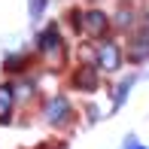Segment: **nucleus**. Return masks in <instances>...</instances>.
<instances>
[{"label": "nucleus", "instance_id": "f257e3e1", "mask_svg": "<svg viewBox=\"0 0 149 149\" xmlns=\"http://www.w3.org/2000/svg\"><path fill=\"white\" fill-rule=\"evenodd\" d=\"M97 61H100L104 70H119V64H122L119 46H116V43H104V46H100V52H97Z\"/></svg>", "mask_w": 149, "mask_h": 149}, {"label": "nucleus", "instance_id": "f03ea898", "mask_svg": "<svg viewBox=\"0 0 149 149\" xmlns=\"http://www.w3.org/2000/svg\"><path fill=\"white\" fill-rule=\"evenodd\" d=\"M46 119L52 122V125H61V122L70 119V104H67L64 97H52L49 107H46Z\"/></svg>", "mask_w": 149, "mask_h": 149}, {"label": "nucleus", "instance_id": "7ed1b4c3", "mask_svg": "<svg viewBox=\"0 0 149 149\" xmlns=\"http://www.w3.org/2000/svg\"><path fill=\"white\" fill-rule=\"evenodd\" d=\"M73 82H76V88H82V91H91V88H97V73L91 70V67H82V70L73 76Z\"/></svg>", "mask_w": 149, "mask_h": 149}, {"label": "nucleus", "instance_id": "20e7f679", "mask_svg": "<svg viewBox=\"0 0 149 149\" xmlns=\"http://www.w3.org/2000/svg\"><path fill=\"white\" fill-rule=\"evenodd\" d=\"M85 28H88V33L100 37L107 31V15L104 12H85Z\"/></svg>", "mask_w": 149, "mask_h": 149}, {"label": "nucleus", "instance_id": "39448f33", "mask_svg": "<svg viewBox=\"0 0 149 149\" xmlns=\"http://www.w3.org/2000/svg\"><path fill=\"white\" fill-rule=\"evenodd\" d=\"M58 46H61L58 28H55V24H49V28L43 31V37H40V49H43V52H52V49H58Z\"/></svg>", "mask_w": 149, "mask_h": 149}, {"label": "nucleus", "instance_id": "423d86ee", "mask_svg": "<svg viewBox=\"0 0 149 149\" xmlns=\"http://www.w3.org/2000/svg\"><path fill=\"white\" fill-rule=\"evenodd\" d=\"M9 113H12V88L0 85V122H9Z\"/></svg>", "mask_w": 149, "mask_h": 149}, {"label": "nucleus", "instance_id": "0eeeda50", "mask_svg": "<svg viewBox=\"0 0 149 149\" xmlns=\"http://www.w3.org/2000/svg\"><path fill=\"white\" fill-rule=\"evenodd\" d=\"M134 85V76L131 79H125V82H119V88H116V107H122L125 104V97H128V88Z\"/></svg>", "mask_w": 149, "mask_h": 149}, {"label": "nucleus", "instance_id": "6e6552de", "mask_svg": "<svg viewBox=\"0 0 149 149\" xmlns=\"http://www.w3.org/2000/svg\"><path fill=\"white\" fill-rule=\"evenodd\" d=\"M125 149H146V146H137V140L128 137V140H125Z\"/></svg>", "mask_w": 149, "mask_h": 149}]
</instances>
